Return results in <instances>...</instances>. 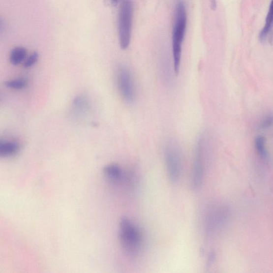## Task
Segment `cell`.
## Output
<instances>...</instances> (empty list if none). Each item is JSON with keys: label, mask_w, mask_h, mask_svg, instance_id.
I'll return each instance as SVG.
<instances>
[{"label": "cell", "mask_w": 273, "mask_h": 273, "mask_svg": "<svg viewBox=\"0 0 273 273\" xmlns=\"http://www.w3.org/2000/svg\"><path fill=\"white\" fill-rule=\"evenodd\" d=\"M164 158L169 180L176 182L180 179L182 166L181 152L176 144L169 143L166 145Z\"/></svg>", "instance_id": "cell-4"}, {"label": "cell", "mask_w": 273, "mask_h": 273, "mask_svg": "<svg viewBox=\"0 0 273 273\" xmlns=\"http://www.w3.org/2000/svg\"><path fill=\"white\" fill-rule=\"evenodd\" d=\"M255 148L258 154L263 158L268 156V152L266 149L265 138L262 136L256 138L255 142Z\"/></svg>", "instance_id": "cell-11"}, {"label": "cell", "mask_w": 273, "mask_h": 273, "mask_svg": "<svg viewBox=\"0 0 273 273\" xmlns=\"http://www.w3.org/2000/svg\"><path fill=\"white\" fill-rule=\"evenodd\" d=\"M273 25V0H272L269 11L266 20V24L261 32L259 34V39L263 41L266 40L269 33H270Z\"/></svg>", "instance_id": "cell-9"}, {"label": "cell", "mask_w": 273, "mask_h": 273, "mask_svg": "<svg viewBox=\"0 0 273 273\" xmlns=\"http://www.w3.org/2000/svg\"><path fill=\"white\" fill-rule=\"evenodd\" d=\"M132 0H122L119 14V35L120 47L123 50L129 46L133 18Z\"/></svg>", "instance_id": "cell-3"}, {"label": "cell", "mask_w": 273, "mask_h": 273, "mask_svg": "<svg viewBox=\"0 0 273 273\" xmlns=\"http://www.w3.org/2000/svg\"><path fill=\"white\" fill-rule=\"evenodd\" d=\"M39 55L37 52H34L31 54L24 63V66L29 68L33 66L39 59Z\"/></svg>", "instance_id": "cell-13"}, {"label": "cell", "mask_w": 273, "mask_h": 273, "mask_svg": "<svg viewBox=\"0 0 273 273\" xmlns=\"http://www.w3.org/2000/svg\"><path fill=\"white\" fill-rule=\"evenodd\" d=\"M273 124V116H267L262 121L261 124H260V127L262 129H266L270 128L271 126Z\"/></svg>", "instance_id": "cell-14"}, {"label": "cell", "mask_w": 273, "mask_h": 273, "mask_svg": "<svg viewBox=\"0 0 273 273\" xmlns=\"http://www.w3.org/2000/svg\"><path fill=\"white\" fill-rule=\"evenodd\" d=\"M20 150V145L16 142H7L0 143V155L3 157L13 156Z\"/></svg>", "instance_id": "cell-8"}, {"label": "cell", "mask_w": 273, "mask_h": 273, "mask_svg": "<svg viewBox=\"0 0 273 273\" xmlns=\"http://www.w3.org/2000/svg\"><path fill=\"white\" fill-rule=\"evenodd\" d=\"M205 169V140L204 138H200L197 143L194 156L192 186L198 189L202 185L204 179Z\"/></svg>", "instance_id": "cell-5"}, {"label": "cell", "mask_w": 273, "mask_h": 273, "mask_svg": "<svg viewBox=\"0 0 273 273\" xmlns=\"http://www.w3.org/2000/svg\"><path fill=\"white\" fill-rule=\"evenodd\" d=\"M108 180L113 182H120L124 180V173L121 168L116 164L107 165L103 170Z\"/></svg>", "instance_id": "cell-7"}, {"label": "cell", "mask_w": 273, "mask_h": 273, "mask_svg": "<svg viewBox=\"0 0 273 273\" xmlns=\"http://www.w3.org/2000/svg\"><path fill=\"white\" fill-rule=\"evenodd\" d=\"M187 25V14L185 5L182 2L178 3L176 9L175 20L173 35V50L174 70L176 74L180 72L182 47Z\"/></svg>", "instance_id": "cell-2"}, {"label": "cell", "mask_w": 273, "mask_h": 273, "mask_svg": "<svg viewBox=\"0 0 273 273\" xmlns=\"http://www.w3.org/2000/svg\"><path fill=\"white\" fill-rule=\"evenodd\" d=\"M118 81L119 91L123 99L128 103H131L135 99L134 84L129 69L121 67L118 71Z\"/></svg>", "instance_id": "cell-6"}, {"label": "cell", "mask_w": 273, "mask_h": 273, "mask_svg": "<svg viewBox=\"0 0 273 273\" xmlns=\"http://www.w3.org/2000/svg\"><path fill=\"white\" fill-rule=\"evenodd\" d=\"M211 9L215 10L217 8V2L216 0H210Z\"/></svg>", "instance_id": "cell-15"}, {"label": "cell", "mask_w": 273, "mask_h": 273, "mask_svg": "<svg viewBox=\"0 0 273 273\" xmlns=\"http://www.w3.org/2000/svg\"><path fill=\"white\" fill-rule=\"evenodd\" d=\"M27 56V51L23 47H16L12 49L10 56V61L12 65H17L23 62Z\"/></svg>", "instance_id": "cell-10"}, {"label": "cell", "mask_w": 273, "mask_h": 273, "mask_svg": "<svg viewBox=\"0 0 273 273\" xmlns=\"http://www.w3.org/2000/svg\"><path fill=\"white\" fill-rule=\"evenodd\" d=\"M4 84L12 90H21L27 86L28 81L25 79H18L5 82Z\"/></svg>", "instance_id": "cell-12"}, {"label": "cell", "mask_w": 273, "mask_h": 273, "mask_svg": "<svg viewBox=\"0 0 273 273\" xmlns=\"http://www.w3.org/2000/svg\"><path fill=\"white\" fill-rule=\"evenodd\" d=\"M119 239L123 250L128 255L135 257L141 251L142 234L138 227L128 218L123 217L120 220Z\"/></svg>", "instance_id": "cell-1"}, {"label": "cell", "mask_w": 273, "mask_h": 273, "mask_svg": "<svg viewBox=\"0 0 273 273\" xmlns=\"http://www.w3.org/2000/svg\"><path fill=\"white\" fill-rule=\"evenodd\" d=\"M111 1L112 2V4L113 5H116L118 3L120 0H111Z\"/></svg>", "instance_id": "cell-16"}]
</instances>
